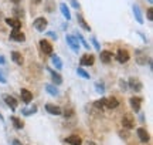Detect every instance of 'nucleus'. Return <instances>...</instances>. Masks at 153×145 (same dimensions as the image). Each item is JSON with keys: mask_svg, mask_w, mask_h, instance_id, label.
Returning a JSON list of instances; mask_svg holds the SVG:
<instances>
[{"mask_svg": "<svg viewBox=\"0 0 153 145\" xmlns=\"http://www.w3.org/2000/svg\"><path fill=\"white\" fill-rule=\"evenodd\" d=\"M40 49L43 51L44 54H47V56H51L53 54V44L50 43L48 40H40Z\"/></svg>", "mask_w": 153, "mask_h": 145, "instance_id": "obj_9", "label": "nucleus"}, {"mask_svg": "<svg viewBox=\"0 0 153 145\" xmlns=\"http://www.w3.org/2000/svg\"><path fill=\"white\" fill-rule=\"evenodd\" d=\"M104 101H105V97H102L101 100H97L95 102H94V107H95V108H98V110H101V111H104L105 110Z\"/></svg>", "mask_w": 153, "mask_h": 145, "instance_id": "obj_30", "label": "nucleus"}, {"mask_svg": "<svg viewBox=\"0 0 153 145\" xmlns=\"http://www.w3.org/2000/svg\"><path fill=\"white\" fill-rule=\"evenodd\" d=\"M128 88H131V90H133V91L139 93V91H142L143 84H142V81H140L139 78L131 77L129 80H128Z\"/></svg>", "mask_w": 153, "mask_h": 145, "instance_id": "obj_5", "label": "nucleus"}, {"mask_svg": "<svg viewBox=\"0 0 153 145\" xmlns=\"http://www.w3.org/2000/svg\"><path fill=\"white\" fill-rule=\"evenodd\" d=\"M146 16H148L149 22H153V9H152V7H149V9H148V11H146Z\"/></svg>", "mask_w": 153, "mask_h": 145, "instance_id": "obj_33", "label": "nucleus"}, {"mask_svg": "<svg viewBox=\"0 0 153 145\" xmlns=\"http://www.w3.org/2000/svg\"><path fill=\"white\" fill-rule=\"evenodd\" d=\"M0 83L1 84H6L7 83V78H6V75H4V72L0 70Z\"/></svg>", "mask_w": 153, "mask_h": 145, "instance_id": "obj_35", "label": "nucleus"}, {"mask_svg": "<svg viewBox=\"0 0 153 145\" xmlns=\"http://www.w3.org/2000/svg\"><path fill=\"white\" fill-rule=\"evenodd\" d=\"M11 3H14V4H19V3H22V0H10Z\"/></svg>", "mask_w": 153, "mask_h": 145, "instance_id": "obj_40", "label": "nucleus"}, {"mask_svg": "<svg viewBox=\"0 0 153 145\" xmlns=\"http://www.w3.org/2000/svg\"><path fill=\"white\" fill-rule=\"evenodd\" d=\"M136 63L139 66H145L146 64V54H143V50H136Z\"/></svg>", "mask_w": 153, "mask_h": 145, "instance_id": "obj_25", "label": "nucleus"}, {"mask_svg": "<svg viewBox=\"0 0 153 145\" xmlns=\"http://www.w3.org/2000/svg\"><path fill=\"white\" fill-rule=\"evenodd\" d=\"M115 58H116V61H118V63H120V64H125V63L129 61L131 54H129V51L125 50V49H119V50L116 51V54H115Z\"/></svg>", "mask_w": 153, "mask_h": 145, "instance_id": "obj_4", "label": "nucleus"}, {"mask_svg": "<svg viewBox=\"0 0 153 145\" xmlns=\"http://www.w3.org/2000/svg\"><path fill=\"white\" fill-rule=\"evenodd\" d=\"M11 60L16 63L17 66H23V63H24L22 53H19V51H11Z\"/></svg>", "mask_w": 153, "mask_h": 145, "instance_id": "obj_22", "label": "nucleus"}, {"mask_svg": "<svg viewBox=\"0 0 153 145\" xmlns=\"http://www.w3.org/2000/svg\"><path fill=\"white\" fill-rule=\"evenodd\" d=\"M75 37L78 39V41H79V43L82 44V47H84V49H87V50H89V44L87 43V40L84 39V36H82L81 33H78V34L75 36Z\"/></svg>", "mask_w": 153, "mask_h": 145, "instance_id": "obj_29", "label": "nucleus"}, {"mask_svg": "<svg viewBox=\"0 0 153 145\" xmlns=\"http://www.w3.org/2000/svg\"><path fill=\"white\" fill-rule=\"evenodd\" d=\"M0 120H1V121H4V117L1 115V112H0Z\"/></svg>", "mask_w": 153, "mask_h": 145, "instance_id": "obj_43", "label": "nucleus"}, {"mask_svg": "<svg viewBox=\"0 0 153 145\" xmlns=\"http://www.w3.org/2000/svg\"><path fill=\"white\" fill-rule=\"evenodd\" d=\"M10 40L19 41V43H24L26 41V34L23 33L20 28H13L10 33Z\"/></svg>", "mask_w": 153, "mask_h": 145, "instance_id": "obj_6", "label": "nucleus"}, {"mask_svg": "<svg viewBox=\"0 0 153 145\" xmlns=\"http://www.w3.org/2000/svg\"><path fill=\"white\" fill-rule=\"evenodd\" d=\"M60 10H61V14L64 16V19H65L67 22L71 20V11H70V7L65 3H61L60 4Z\"/></svg>", "mask_w": 153, "mask_h": 145, "instance_id": "obj_20", "label": "nucleus"}, {"mask_svg": "<svg viewBox=\"0 0 153 145\" xmlns=\"http://www.w3.org/2000/svg\"><path fill=\"white\" fill-rule=\"evenodd\" d=\"M94 63H95V57L91 53H85L79 58V66L81 67H91V66H94Z\"/></svg>", "mask_w": 153, "mask_h": 145, "instance_id": "obj_2", "label": "nucleus"}, {"mask_svg": "<svg viewBox=\"0 0 153 145\" xmlns=\"http://www.w3.org/2000/svg\"><path fill=\"white\" fill-rule=\"evenodd\" d=\"M65 142L70 145H82L81 137H78V135H70V137H67Z\"/></svg>", "mask_w": 153, "mask_h": 145, "instance_id": "obj_21", "label": "nucleus"}, {"mask_svg": "<svg viewBox=\"0 0 153 145\" xmlns=\"http://www.w3.org/2000/svg\"><path fill=\"white\" fill-rule=\"evenodd\" d=\"M76 74H78L79 77L85 78V80H89V78H91V75H89V72L85 71V70H84V67H78V68H76Z\"/></svg>", "mask_w": 153, "mask_h": 145, "instance_id": "obj_28", "label": "nucleus"}, {"mask_svg": "<svg viewBox=\"0 0 153 145\" xmlns=\"http://www.w3.org/2000/svg\"><path fill=\"white\" fill-rule=\"evenodd\" d=\"M41 1H43V0H31V3H33V4H40Z\"/></svg>", "mask_w": 153, "mask_h": 145, "instance_id": "obj_39", "label": "nucleus"}, {"mask_svg": "<svg viewBox=\"0 0 153 145\" xmlns=\"http://www.w3.org/2000/svg\"><path fill=\"white\" fill-rule=\"evenodd\" d=\"M119 87L122 91H126V90H128V83H125L123 80H119Z\"/></svg>", "mask_w": 153, "mask_h": 145, "instance_id": "obj_34", "label": "nucleus"}, {"mask_svg": "<svg viewBox=\"0 0 153 145\" xmlns=\"http://www.w3.org/2000/svg\"><path fill=\"white\" fill-rule=\"evenodd\" d=\"M95 90H97V93H99V94H104V93H105L104 83H99V81H97V83H95Z\"/></svg>", "mask_w": 153, "mask_h": 145, "instance_id": "obj_31", "label": "nucleus"}, {"mask_svg": "<svg viewBox=\"0 0 153 145\" xmlns=\"http://www.w3.org/2000/svg\"><path fill=\"white\" fill-rule=\"evenodd\" d=\"M20 97H22V101L24 104H30L33 101V93L27 88H22L20 90Z\"/></svg>", "mask_w": 153, "mask_h": 145, "instance_id": "obj_10", "label": "nucleus"}, {"mask_svg": "<svg viewBox=\"0 0 153 145\" xmlns=\"http://www.w3.org/2000/svg\"><path fill=\"white\" fill-rule=\"evenodd\" d=\"M6 64V58L3 56H0V66H4Z\"/></svg>", "mask_w": 153, "mask_h": 145, "instance_id": "obj_38", "label": "nucleus"}, {"mask_svg": "<svg viewBox=\"0 0 153 145\" xmlns=\"http://www.w3.org/2000/svg\"><path fill=\"white\" fill-rule=\"evenodd\" d=\"M142 98L140 97H132V98H129V104H131L132 110L135 112H139L140 111V107H142Z\"/></svg>", "mask_w": 153, "mask_h": 145, "instance_id": "obj_11", "label": "nucleus"}, {"mask_svg": "<svg viewBox=\"0 0 153 145\" xmlns=\"http://www.w3.org/2000/svg\"><path fill=\"white\" fill-rule=\"evenodd\" d=\"M47 34H48L50 37H51V39H54V40H57L58 39V36H57V34L55 33H53V31H47Z\"/></svg>", "mask_w": 153, "mask_h": 145, "instance_id": "obj_37", "label": "nucleus"}, {"mask_svg": "<svg viewBox=\"0 0 153 145\" xmlns=\"http://www.w3.org/2000/svg\"><path fill=\"white\" fill-rule=\"evenodd\" d=\"M45 111L51 115H61L62 114V110L55 104H45Z\"/></svg>", "mask_w": 153, "mask_h": 145, "instance_id": "obj_17", "label": "nucleus"}, {"mask_svg": "<svg viewBox=\"0 0 153 145\" xmlns=\"http://www.w3.org/2000/svg\"><path fill=\"white\" fill-rule=\"evenodd\" d=\"M71 6L74 7V9H76V10H79V7H81V4H79L76 0H71Z\"/></svg>", "mask_w": 153, "mask_h": 145, "instance_id": "obj_36", "label": "nucleus"}, {"mask_svg": "<svg viewBox=\"0 0 153 145\" xmlns=\"http://www.w3.org/2000/svg\"><path fill=\"white\" fill-rule=\"evenodd\" d=\"M55 87H57V85H54V84H45V85H44L45 91H47L50 95H53V97H57V95L60 94V91L55 88Z\"/></svg>", "mask_w": 153, "mask_h": 145, "instance_id": "obj_24", "label": "nucleus"}, {"mask_svg": "<svg viewBox=\"0 0 153 145\" xmlns=\"http://www.w3.org/2000/svg\"><path fill=\"white\" fill-rule=\"evenodd\" d=\"M36 112H37V105H33L31 108H23L22 110V114L23 115H26V117L33 115V114H36Z\"/></svg>", "mask_w": 153, "mask_h": 145, "instance_id": "obj_27", "label": "nucleus"}, {"mask_svg": "<svg viewBox=\"0 0 153 145\" xmlns=\"http://www.w3.org/2000/svg\"><path fill=\"white\" fill-rule=\"evenodd\" d=\"M50 57H51V63H53V66H54L57 70H61V68H62V60H61L57 54H54V53H53Z\"/></svg>", "mask_w": 153, "mask_h": 145, "instance_id": "obj_23", "label": "nucleus"}, {"mask_svg": "<svg viewBox=\"0 0 153 145\" xmlns=\"http://www.w3.org/2000/svg\"><path fill=\"white\" fill-rule=\"evenodd\" d=\"M87 145H97V144H95V142H92V141H88Z\"/></svg>", "mask_w": 153, "mask_h": 145, "instance_id": "obj_41", "label": "nucleus"}, {"mask_svg": "<svg viewBox=\"0 0 153 145\" xmlns=\"http://www.w3.org/2000/svg\"><path fill=\"white\" fill-rule=\"evenodd\" d=\"M47 26H48V22H47L45 17H37V19L33 22V27L37 30L38 33H44L45 28H47Z\"/></svg>", "mask_w": 153, "mask_h": 145, "instance_id": "obj_1", "label": "nucleus"}, {"mask_svg": "<svg viewBox=\"0 0 153 145\" xmlns=\"http://www.w3.org/2000/svg\"><path fill=\"white\" fill-rule=\"evenodd\" d=\"M122 125H123V128L126 129H132L135 127V118L132 114H125L123 118H122Z\"/></svg>", "mask_w": 153, "mask_h": 145, "instance_id": "obj_7", "label": "nucleus"}, {"mask_svg": "<svg viewBox=\"0 0 153 145\" xmlns=\"http://www.w3.org/2000/svg\"><path fill=\"white\" fill-rule=\"evenodd\" d=\"M136 134L137 137H139V140H140V142H143V144H146V142H149V140H150V135H149L148 129L146 128H137L136 129Z\"/></svg>", "mask_w": 153, "mask_h": 145, "instance_id": "obj_12", "label": "nucleus"}, {"mask_svg": "<svg viewBox=\"0 0 153 145\" xmlns=\"http://www.w3.org/2000/svg\"><path fill=\"white\" fill-rule=\"evenodd\" d=\"M132 11H133V16H135V20H136L139 24H143L145 20H143V14L142 11H140V7L137 4H133L132 6Z\"/></svg>", "mask_w": 153, "mask_h": 145, "instance_id": "obj_13", "label": "nucleus"}, {"mask_svg": "<svg viewBox=\"0 0 153 145\" xmlns=\"http://www.w3.org/2000/svg\"><path fill=\"white\" fill-rule=\"evenodd\" d=\"M91 43H92V46L95 47V50L99 53V51H101V44L98 43V40L95 39V37H91Z\"/></svg>", "mask_w": 153, "mask_h": 145, "instance_id": "obj_32", "label": "nucleus"}, {"mask_svg": "<svg viewBox=\"0 0 153 145\" xmlns=\"http://www.w3.org/2000/svg\"><path fill=\"white\" fill-rule=\"evenodd\" d=\"M65 40H67V44H68V47H70V49H71L75 54H78V53H79V43H78V39H76L75 36L68 34V36H65Z\"/></svg>", "mask_w": 153, "mask_h": 145, "instance_id": "obj_3", "label": "nucleus"}, {"mask_svg": "<svg viewBox=\"0 0 153 145\" xmlns=\"http://www.w3.org/2000/svg\"><path fill=\"white\" fill-rule=\"evenodd\" d=\"M99 60L104 64H109L112 61V53L109 50H101L99 51Z\"/></svg>", "mask_w": 153, "mask_h": 145, "instance_id": "obj_14", "label": "nucleus"}, {"mask_svg": "<svg viewBox=\"0 0 153 145\" xmlns=\"http://www.w3.org/2000/svg\"><path fill=\"white\" fill-rule=\"evenodd\" d=\"M10 121L13 123V127L16 129H23V127H24L23 121L19 117H14V115H13V117H10Z\"/></svg>", "mask_w": 153, "mask_h": 145, "instance_id": "obj_26", "label": "nucleus"}, {"mask_svg": "<svg viewBox=\"0 0 153 145\" xmlns=\"http://www.w3.org/2000/svg\"><path fill=\"white\" fill-rule=\"evenodd\" d=\"M3 101H4V102H6V104H7L9 107H10L11 111H16L19 101H17L14 97H11L10 94H3Z\"/></svg>", "mask_w": 153, "mask_h": 145, "instance_id": "obj_8", "label": "nucleus"}, {"mask_svg": "<svg viewBox=\"0 0 153 145\" xmlns=\"http://www.w3.org/2000/svg\"><path fill=\"white\" fill-rule=\"evenodd\" d=\"M13 144H14V145H20V142H19L17 140H14V141H13Z\"/></svg>", "mask_w": 153, "mask_h": 145, "instance_id": "obj_42", "label": "nucleus"}, {"mask_svg": "<svg viewBox=\"0 0 153 145\" xmlns=\"http://www.w3.org/2000/svg\"><path fill=\"white\" fill-rule=\"evenodd\" d=\"M76 22H78V24H79V26H81L85 31H88V33L91 31V26L85 22V19H84V16H82L81 13H76Z\"/></svg>", "mask_w": 153, "mask_h": 145, "instance_id": "obj_19", "label": "nucleus"}, {"mask_svg": "<svg viewBox=\"0 0 153 145\" xmlns=\"http://www.w3.org/2000/svg\"><path fill=\"white\" fill-rule=\"evenodd\" d=\"M104 105H105V108H108V110H114V108H118V107H119V101L116 100L115 97H109V98H105Z\"/></svg>", "mask_w": 153, "mask_h": 145, "instance_id": "obj_15", "label": "nucleus"}, {"mask_svg": "<svg viewBox=\"0 0 153 145\" xmlns=\"http://www.w3.org/2000/svg\"><path fill=\"white\" fill-rule=\"evenodd\" d=\"M4 22L7 26H10L11 28H22V20L16 19V17H7L4 19Z\"/></svg>", "mask_w": 153, "mask_h": 145, "instance_id": "obj_16", "label": "nucleus"}, {"mask_svg": "<svg viewBox=\"0 0 153 145\" xmlns=\"http://www.w3.org/2000/svg\"><path fill=\"white\" fill-rule=\"evenodd\" d=\"M47 71L51 74V80H53L54 85H61V84H62V77H61V74L55 72L54 70H51V68H47Z\"/></svg>", "mask_w": 153, "mask_h": 145, "instance_id": "obj_18", "label": "nucleus"}]
</instances>
